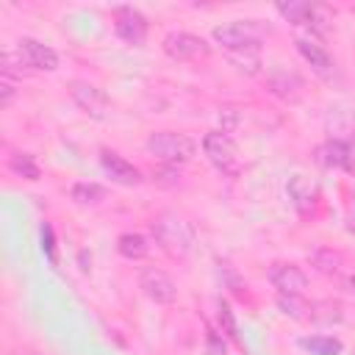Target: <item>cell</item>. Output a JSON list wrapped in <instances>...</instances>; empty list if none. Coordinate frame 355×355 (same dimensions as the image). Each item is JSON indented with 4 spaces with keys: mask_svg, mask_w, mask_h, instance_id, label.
<instances>
[{
    "mask_svg": "<svg viewBox=\"0 0 355 355\" xmlns=\"http://www.w3.org/2000/svg\"><path fill=\"white\" fill-rule=\"evenodd\" d=\"M153 239H155V244H158L164 252H169L172 258L189 255V252H191V244H194L191 227H189L180 216H175V214H161V216L153 222Z\"/></svg>",
    "mask_w": 355,
    "mask_h": 355,
    "instance_id": "obj_1",
    "label": "cell"
},
{
    "mask_svg": "<svg viewBox=\"0 0 355 355\" xmlns=\"http://www.w3.org/2000/svg\"><path fill=\"white\" fill-rule=\"evenodd\" d=\"M269 33V25H263L261 19H233L225 25L214 28V39L227 50H247V47H261L258 42Z\"/></svg>",
    "mask_w": 355,
    "mask_h": 355,
    "instance_id": "obj_2",
    "label": "cell"
},
{
    "mask_svg": "<svg viewBox=\"0 0 355 355\" xmlns=\"http://www.w3.org/2000/svg\"><path fill=\"white\" fill-rule=\"evenodd\" d=\"M147 153H153L161 164H186L194 158L197 144L194 139H189L186 133H175V130H158L150 133L147 139Z\"/></svg>",
    "mask_w": 355,
    "mask_h": 355,
    "instance_id": "obj_3",
    "label": "cell"
},
{
    "mask_svg": "<svg viewBox=\"0 0 355 355\" xmlns=\"http://www.w3.org/2000/svg\"><path fill=\"white\" fill-rule=\"evenodd\" d=\"M202 153L205 158L222 172V175H239L241 172V155L236 141L225 130H211L202 139Z\"/></svg>",
    "mask_w": 355,
    "mask_h": 355,
    "instance_id": "obj_4",
    "label": "cell"
},
{
    "mask_svg": "<svg viewBox=\"0 0 355 355\" xmlns=\"http://www.w3.org/2000/svg\"><path fill=\"white\" fill-rule=\"evenodd\" d=\"M164 53L175 61H194V58H205L208 55V44L202 36H194L189 31H172L164 36Z\"/></svg>",
    "mask_w": 355,
    "mask_h": 355,
    "instance_id": "obj_5",
    "label": "cell"
},
{
    "mask_svg": "<svg viewBox=\"0 0 355 355\" xmlns=\"http://www.w3.org/2000/svg\"><path fill=\"white\" fill-rule=\"evenodd\" d=\"M114 31H116V36L122 39V42H128V44H144V39H147V19H144V14L139 11V8H133V6H116L114 8Z\"/></svg>",
    "mask_w": 355,
    "mask_h": 355,
    "instance_id": "obj_6",
    "label": "cell"
},
{
    "mask_svg": "<svg viewBox=\"0 0 355 355\" xmlns=\"http://www.w3.org/2000/svg\"><path fill=\"white\" fill-rule=\"evenodd\" d=\"M69 97L75 100V105L83 114H89L94 119H103L108 114V108H111L108 94L103 89H97L94 83H86V80H72L69 83Z\"/></svg>",
    "mask_w": 355,
    "mask_h": 355,
    "instance_id": "obj_7",
    "label": "cell"
},
{
    "mask_svg": "<svg viewBox=\"0 0 355 355\" xmlns=\"http://www.w3.org/2000/svg\"><path fill=\"white\" fill-rule=\"evenodd\" d=\"M139 288L158 305H169L178 300V283L164 272V269H155V266H147L141 269L139 275Z\"/></svg>",
    "mask_w": 355,
    "mask_h": 355,
    "instance_id": "obj_8",
    "label": "cell"
},
{
    "mask_svg": "<svg viewBox=\"0 0 355 355\" xmlns=\"http://www.w3.org/2000/svg\"><path fill=\"white\" fill-rule=\"evenodd\" d=\"M17 55L22 58V64L28 69H39V72H53L58 69V53L36 39H19L17 44Z\"/></svg>",
    "mask_w": 355,
    "mask_h": 355,
    "instance_id": "obj_9",
    "label": "cell"
},
{
    "mask_svg": "<svg viewBox=\"0 0 355 355\" xmlns=\"http://www.w3.org/2000/svg\"><path fill=\"white\" fill-rule=\"evenodd\" d=\"M269 283L286 297H302V291L308 286V277H305L302 269H297L291 263H275L269 269Z\"/></svg>",
    "mask_w": 355,
    "mask_h": 355,
    "instance_id": "obj_10",
    "label": "cell"
},
{
    "mask_svg": "<svg viewBox=\"0 0 355 355\" xmlns=\"http://www.w3.org/2000/svg\"><path fill=\"white\" fill-rule=\"evenodd\" d=\"M286 194L291 200V205L300 211V214H311L319 202V186L308 178V175H294L288 178L286 183Z\"/></svg>",
    "mask_w": 355,
    "mask_h": 355,
    "instance_id": "obj_11",
    "label": "cell"
},
{
    "mask_svg": "<svg viewBox=\"0 0 355 355\" xmlns=\"http://www.w3.org/2000/svg\"><path fill=\"white\" fill-rule=\"evenodd\" d=\"M100 164H103L105 175H108L114 183L136 186V183L141 180V172H139L130 161H125L122 155H116V153H111V150H103V153H100Z\"/></svg>",
    "mask_w": 355,
    "mask_h": 355,
    "instance_id": "obj_12",
    "label": "cell"
},
{
    "mask_svg": "<svg viewBox=\"0 0 355 355\" xmlns=\"http://www.w3.org/2000/svg\"><path fill=\"white\" fill-rule=\"evenodd\" d=\"M297 50H300V55L311 64V69H313L319 78L333 80L336 64H333V58L327 55V50H324L322 44H316V42H311V39H297Z\"/></svg>",
    "mask_w": 355,
    "mask_h": 355,
    "instance_id": "obj_13",
    "label": "cell"
},
{
    "mask_svg": "<svg viewBox=\"0 0 355 355\" xmlns=\"http://www.w3.org/2000/svg\"><path fill=\"white\" fill-rule=\"evenodd\" d=\"M319 155H322V164H324V166L355 169V141L330 139V141H324V147L319 150Z\"/></svg>",
    "mask_w": 355,
    "mask_h": 355,
    "instance_id": "obj_14",
    "label": "cell"
},
{
    "mask_svg": "<svg viewBox=\"0 0 355 355\" xmlns=\"http://www.w3.org/2000/svg\"><path fill=\"white\" fill-rule=\"evenodd\" d=\"M266 83H269V89H272L277 97H283V100H297V97L302 94V78H300L297 72L283 69V67L269 69Z\"/></svg>",
    "mask_w": 355,
    "mask_h": 355,
    "instance_id": "obj_15",
    "label": "cell"
},
{
    "mask_svg": "<svg viewBox=\"0 0 355 355\" xmlns=\"http://www.w3.org/2000/svg\"><path fill=\"white\" fill-rule=\"evenodd\" d=\"M116 250H119V255L128 258V261H141V258H147L150 244H147V239H144L141 233H122V236L116 239Z\"/></svg>",
    "mask_w": 355,
    "mask_h": 355,
    "instance_id": "obj_16",
    "label": "cell"
},
{
    "mask_svg": "<svg viewBox=\"0 0 355 355\" xmlns=\"http://www.w3.org/2000/svg\"><path fill=\"white\" fill-rule=\"evenodd\" d=\"M300 347L311 355H341L344 344L333 336H308V338H300Z\"/></svg>",
    "mask_w": 355,
    "mask_h": 355,
    "instance_id": "obj_17",
    "label": "cell"
},
{
    "mask_svg": "<svg viewBox=\"0 0 355 355\" xmlns=\"http://www.w3.org/2000/svg\"><path fill=\"white\" fill-rule=\"evenodd\" d=\"M8 166H11L14 175H19V178H25V180H39V178H42V169H39L36 158L28 155V153H11Z\"/></svg>",
    "mask_w": 355,
    "mask_h": 355,
    "instance_id": "obj_18",
    "label": "cell"
},
{
    "mask_svg": "<svg viewBox=\"0 0 355 355\" xmlns=\"http://www.w3.org/2000/svg\"><path fill=\"white\" fill-rule=\"evenodd\" d=\"M311 11H313V3H297V0L277 3V14L286 17L288 22H294V25H308Z\"/></svg>",
    "mask_w": 355,
    "mask_h": 355,
    "instance_id": "obj_19",
    "label": "cell"
},
{
    "mask_svg": "<svg viewBox=\"0 0 355 355\" xmlns=\"http://www.w3.org/2000/svg\"><path fill=\"white\" fill-rule=\"evenodd\" d=\"M227 55H230V61H233L241 72H247V75H255V72H258V67H261V47L233 50V53H227Z\"/></svg>",
    "mask_w": 355,
    "mask_h": 355,
    "instance_id": "obj_20",
    "label": "cell"
},
{
    "mask_svg": "<svg viewBox=\"0 0 355 355\" xmlns=\"http://www.w3.org/2000/svg\"><path fill=\"white\" fill-rule=\"evenodd\" d=\"M69 194H72V200L78 205H94V202H100L105 197V189L100 183H75Z\"/></svg>",
    "mask_w": 355,
    "mask_h": 355,
    "instance_id": "obj_21",
    "label": "cell"
},
{
    "mask_svg": "<svg viewBox=\"0 0 355 355\" xmlns=\"http://www.w3.org/2000/svg\"><path fill=\"white\" fill-rule=\"evenodd\" d=\"M277 308H280V311H283L288 319H297V322L311 319V305H308L302 297H286V294H280Z\"/></svg>",
    "mask_w": 355,
    "mask_h": 355,
    "instance_id": "obj_22",
    "label": "cell"
},
{
    "mask_svg": "<svg viewBox=\"0 0 355 355\" xmlns=\"http://www.w3.org/2000/svg\"><path fill=\"white\" fill-rule=\"evenodd\" d=\"M311 261H313V266H316L319 272H338V266H341V252H336V250H330V247H316V250L311 252Z\"/></svg>",
    "mask_w": 355,
    "mask_h": 355,
    "instance_id": "obj_23",
    "label": "cell"
},
{
    "mask_svg": "<svg viewBox=\"0 0 355 355\" xmlns=\"http://www.w3.org/2000/svg\"><path fill=\"white\" fill-rule=\"evenodd\" d=\"M150 178H153L155 186H161V189H172V186L180 183V169H178L175 164H161V166H155V169L150 172Z\"/></svg>",
    "mask_w": 355,
    "mask_h": 355,
    "instance_id": "obj_24",
    "label": "cell"
},
{
    "mask_svg": "<svg viewBox=\"0 0 355 355\" xmlns=\"http://www.w3.org/2000/svg\"><path fill=\"white\" fill-rule=\"evenodd\" d=\"M14 94H17V80L8 78V75H3V80H0V105L8 108L14 103Z\"/></svg>",
    "mask_w": 355,
    "mask_h": 355,
    "instance_id": "obj_25",
    "label": "cell"
},
{
    "mask_svg": "<svg viewBox=\"0 0 355 355\" xmlns=\"http://www.w3.org/2000/svg\"><path fill=\"white\" fill-rule=\"evenodd\" d=\"M219 322H222L225 333H227L233 341H239V333H236V322H233V313H230V308H227L225 302H219Z\"/></svg>",
    "mask_w": 355,
    "mask_h": 355,
    "instance_id": "obj_26",
    "label": "cell"
},
{
    "mask_svg": "<svg viewBox=\"0 0 355 355\" xmlns=\"http://www.w3.org/2000/svg\"><path fill=\"white\" fill-rule=\"evenodd\" d=\"M42 250L47 252V258L55 263V244H53V227L42 225Z\"/></svg>",
    "mask_w": 355,
    "mask_h": 355,
    "instance_id": "obj_27",
    "label": "cell"
},
{
    "mask_svg": "<svg viewBox=\"0 0 355 355\" xmlns=\"http://www.w3.org/2000/svg\"><path fill=\"white\" fill-rule=\"evenodd\" d=\"M208 344H211V355H225V347H219V341H216V333H214V330H208Z\"/></svg>",
    "mask_w": 355,
    "mask_h": 355,
    "instance_id": "obj_28",
    "label": "cell"
},
{
    "mask_svg": "<svg viewBox=\"0 0 355 355\" xmlns=\"http://www.w3.org/2000/svg\"><path fill=\"white\" fill-rule=\"evenodd\" d=\"M347 230L355 236V214H349V219H347Z\"/></svg>",
    "mask_w": 355,
    "mask_h": 355,
    "instance_id": "obj_29",
    "label": "cell"
},
{
    "mask_svg": "<svg viewBox=\"0 0 355 355\" xmlns=\"http://www.w3.org/2000/svg\"><path fill=\"white\" fill-rule=\"evenodd\" d=\"M14 355H36V352H33V349H17Z\"/></svg>",
    "mask_w": 355,
    "mask_h": 355,
    "instance_id": "obj_30",
    "label": "cell"
},
{
    "mask_svg": "<svg viewBox=\"0 0 355 355\" xmlns=\"http://www.w3.org/2000/svg\"><path fill=\"white\" fill-rule=\"evenodd\" d=\"M349 288L355 291V275H349Z\"/></svg>",
    "mask_w": 355,
    "mask_h": 355,
    "instance_id": "obj_31",
    "label": "cell"
}]
</instances>
